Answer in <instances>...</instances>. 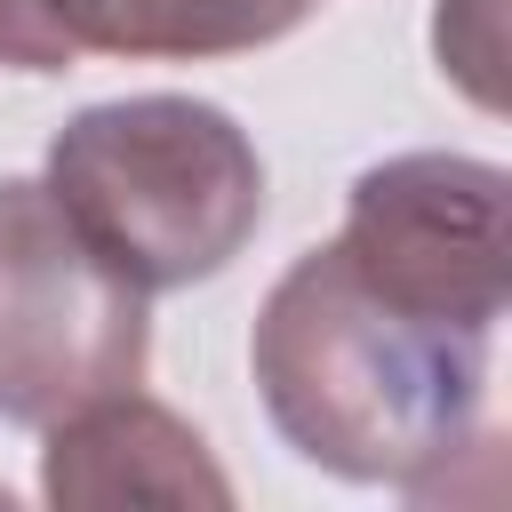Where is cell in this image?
Returning a JSON list of instances; mask_svg holds the SVG:
<instances>
[{"mask_svg":"<svg viewBox=\"0 0 512 512\" xmlns=\"http://www.w3.org/2000/svg\"><path fill=\"white\" fill-rule=\"evenodd\" d=\"M328 248L376 296L424 320L496 336L512 296V184L496 160H472V152L376 160L352 184Z\"/></svg>","mask_w":512,"mask_h":512,"instance_id":"cell-4","label":"cell"},{"mask_svg":"<svg viewBox=\"0 0 512 512\" xmlns=\"http://www.w3.org/2000/svg\"><path fill=\"white\" fill-rule=\"evenodd\" d=\"M0 64L8 72H72L80 64L72 0H0Z\"/></svg>","mask_w":512,"mask_h":512,"instance_id":"cell-7","label":"cell"},{"mask_svg":"<svg viewBox=\"0 0 512 512\" xmlns=\"http://www.w3.org/2000/svg\"><path fill=\"white\" fill-rule=\"evenodd\" d=\"M40 184L144 296L216 280L264 224V160L248 128L200 96H112L72 112Z\"/></svg>","mask_w":512,"mask_h":512,"instance_id":"cell-2","label":"cell"},{"mask_svg":"<svg viewBox=\"0 0 512 512\" xmlns=\"http://www.w3.org/2000/svg\"><path fill=\"white\" fill-rule=\"evenodd\" d=\"M144 352V288L80 240L40 176H0V424L48 432L88 400L128 392Z\"/></svg>","mask_w":512,"mask_h":512,"instance_id":"cell-3","label":"cell"},{"mask_svg":"<svg viewBox=\"0 0 512 512\" xmlns=\"http://www.w3.org/2000/svg\"><path fill=\"white\" fill-rule=\"evenodd\" d=\"M304 8H312V0H304Z\"/></svg>","mask_w":512,"mask_h":512,"instance_id":"cell-8","label":"cell"},{"mask_svg":"<svg viewBox=\"0 0 512 512\" xmlns=\"http://www.w3.org/2000/svg\"><path fill=\"white\" fill-rule=\"evenodd\" d=\"M248 368L272 432L336 480L440 496L488 448V336L376 296L328 240L272 280Z\"/></svg>","mask_w":512,"mask_h":512,"instance_id":"cell-1","label":"cell"},{"mask_svg":"<svg viewBox=\"0 0 512 512\" xmlns=\"http://www.w3.org/2000/svg\"><path fill=\"white\" fill-rule=\"evenodd\" d=\"M304 0H72L80 56H152V64H200V56H248L280 32H296Z\"/></svg>","mask_w":512,"mask_h":512,"instance_id":"cell-6","label":"cell"},{"mask_svg":"<svg viewBox=\"0 0 512 512\" xmlns=\"http://www.w3.org/2000/svg\"><path fill=\"white\" fill-rule=\"evenodd\" d=\"M40 496L64 512H112V504H232V480L216 472L208 440L128 392H104L72 416L48 424V456H40Z\"/></svg>","mask_w":512,"mask_h":512,"instance_id":"cell-5","label":"cell"}]
</instances>
